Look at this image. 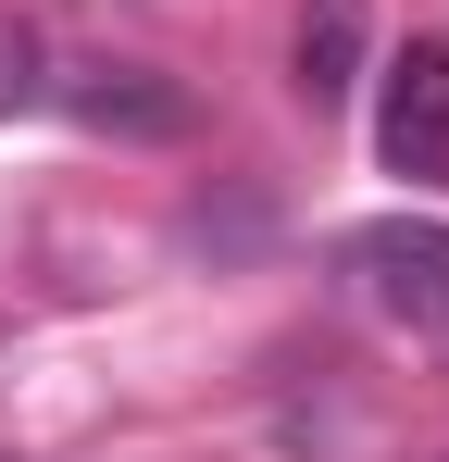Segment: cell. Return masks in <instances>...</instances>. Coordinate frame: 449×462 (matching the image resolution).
I'll return each mask as SVG.
<instances>
[{"label":"cell","instance_id":"obj_2","mask_svg":"<svg viewBox=\"0 0 449 462\" xmlns=\"http://www.w3.org/2000/svg\"><path fill=\"white\" fill-rule=\"evenodd\" d=\"M374 151L387 175H449V38H412L399 63H387V100H374Z\"/></svg>","mask_w":449,"mask_h":462},{"label":"cell","instance_id":"obj_1","mask_svg":"<svg viewBox=\"0 0 449 462\" xmlns=\"http://www.w3.org/2000/svg\"><path fill=\"white\" fill-rule=\"evenodd\" d=\"M350 275H362V300L412 337V350H449V226H425V213H387V226H350V250H337Z\"/></svg>","mask_w":449,"mask_h":462},{"label":"cell","instance_id":"obj_4","mask_svg":"<svg viewBox=\"0 0 449 462\" xmlns=\"http://www.w3.org/2000/svg\"><path fill=\"white\" fill-rule=\"evenodd\" d=\"M50 100H75L100 138H188V88L150 76V63H87V76H63Z\"/></svg>","mask_w":449,"mask_h":462},{"label":"cell","instance_id":"obj_3","mask_svg":"<svg viewBox=\"0 0 449 462\" xmlns=\"http://www.w3.org/2000/svg\"><path fill=\"white\" fill-rule=\"evenodd\" d=\"M374 63V13L362 0H299V25H288V88L312 100V113H337L350 88H362Z\"/></svg>","mask_w":449,"mask_h":462},{"label":"cell","instance_id":"obj_5","mask_svg":"<svg viewBox=\"0 0 449 462\" xmlns=\"http://www.w3.org/2000/svg\"><path fill=\"white\" fill-rule=\"evenodd\" d=\"M50 38H38V25H25V13H0V125H13V113H38V100H50Z\"/></svg>","mask_w":449,"mask_h":462}]
</instances>
